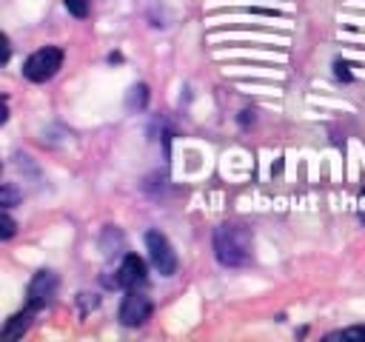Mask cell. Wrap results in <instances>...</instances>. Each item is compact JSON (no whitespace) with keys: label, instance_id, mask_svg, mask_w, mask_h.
<instances>
[{"label":"cell","instance_id":"cell-3","mask_svg":"<svg viewBox=\"0 0 365 342\" xmlns=\"http://www.w3.org/2000/svg\"><path fill=\"white\" fill-rule=\"evenodd\" d=\"M145 248H148V259H151V265L160 276H174L177 274V254H174L171 242L165 239V234L148 231L145 234Z\"/></svg>","mask_w":365,"mask_h":342},{"label":"cell","instance_id":"cell-13","mask_svg":"<svg viewBox=\"0 0 365 342\" xmlns=\"http://www.w3.org/2000/svg\"><path fill=\"white\" fill-rule=\"evenodd\" d=\"M9 54H11V46H9V37L3 34V54H0V60L6 63V60H9Z\"/></svg>","mask_w":365,"mask_h":342},{"label":"cell","instance_id":"cell-5","mask_svg":"<svg viewBox=\"0 0 365 342\" xmlns=\"http://www.w3.org/2000/svg\"><path fill=\"white\" fill-rule=\"evenodd\" d=\"M106 285L111 288H134V285H145V262L137 254H125L120 268L114 271L111 279H106Z\"/></svg>","mask_w":365,"mask_h":342},{"label":"cell","instance_id":"cell-11","mask_svg":"<svg viewBox=\"0 0 365 342\" xmlns=\"http://www.w3.org/2000/svg\"><path fill=\"white\" fill-rule=\"evenodd\" d=\"M14 228H17V222L11 219L9 208H3V239H11L14 237Z\"/></svg>","mask_w":365,"mask_h":342},{"label":"cell","instance_id":"cell-2","mask_svg":"<svg viewBox=\"0 0 365 342\" xmlns=\"http://www.w3.org/2000/svg\"><path fill=\"white\" fill-rule=\"evenodd\" d=\"M60 66H63V48L46 46V48H37L34 54H29V60L23 63V77L31 83H46L60 71Z\"/></svg>","mask_w":365,"mask_h":342},{"label":"cell","instance_id":"cell-4","mask_svg":"<svg viewBox=\"0 0 365 342\" xmlns=\"http://www.w3.org/2000/svg\"><path fill=\"white\" fill-rule=\"evenodd\" d=\"M148 316H151V299L143 291V285L125 288V296H123V305H120V322L128 325V328H137Z\"/></svg>","mask_w":365,"mask_h":342},{"label":"cell","instance_id":"cell-9","mask_svg":"<svg viewBox=\"0 0 365 342\" xmlns=\"http://www.w3.org/2000/svg\"><path fill=\"white\" fill-rule=\"evenodd\" d=\"M339 336H365V325H354V328H342V331L328 333V339H339Z\"/></svg>","mask_w":365,"mask_h":342},{"label":"cell","instance_id":"cell-7","mask_svg":"<svg viewBox=\"0 0 365 342\" xmlns=\"http://www.w3.org/2000/svg\"><path fill=\"white\" fill-rule=\"evenodd\" d=\"M37 311L31 308V305H26L23 311H17L6 325H3V331H0V339L3 342H14V339H20L26 331H29V325H31V316H34Z\"/></svg>","mask_w":365,"mask_h":342},{"label":"cell","instance_id":"cell-8","mask_svg":"<svg viewBox=\"0 0 365 342\" xmlns=\"http://www.w3.org/2000/svg\"><path fill=\"white\" fill-rule=\"evenodd\" d=\"M63 3H66L68 14H74V17H88V11H91V0H63Z\"/></svg>","mask_w":365,"mask_h":342},{"label":"cell","instance_id":"cell-1","mask_svg":"<svg viewBox=\"0 0 365 342\" xmlns=\"http://www.w3.org/2000/svg\"><path fill=\"white\" fill-rule=\"evenodd\" d=\"M251 248H254V234L240 222H222L214 231V254L225 268L245 265L251 259Z\"/></svg>","mask_w":365,"mask_h":342},{"label":"cell","instance_id":"cell-12","mask_svg":"<svg viewBox=\"0 0 365 342\" xmlns=\"http://www.w3.org/2000/svg\"><path fill=\"white\" fill-rule=\"evenodd\" d=\"M17 202V191L11 188V185H3V197H0V205L3 208H11Z\"/></svg>","mask_w":365,"mask_h":342},{"label":"cell","instance_id":"cell-6","mask_svg":"<svg viewBox=\"0 0 365 342\" xmlns=\"http://www.w3.org/2000/svg\"><path fill=\"white\" fill-rule=\"evenodd\" d=\"M54 294H57V274L54 271H37L29 282V302L26 305L40 311L54 299Z\"/></svg>","mask_w":365,"mask_h":342},{"label":"cell","instance_id":"cell-10","mask_svg":"<svg viewBox=\"0 0 365 342\" xmlns=\"http://www.w3.org/2000/svg\"><path fill=\"white\" fill-rule=\"evenodd\" d=\"M145 97H148V88L145 86H134L131 88V97H128V105H145Z\"/></svg>","mask_w":365,"mask_h":342}]
</instances>
